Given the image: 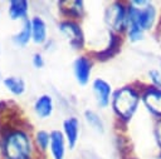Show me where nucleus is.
Masks as SVG:
<instances>
[{"label": "nucleus", "mask_w": 161, "mask_h": 159, "mask_svg": "<svg viewBox=\"0 0 161 159\" xmlns=\"http://www.w3.org/2000/svg\"><path fill=\"white\" fill-rule=\"evenodd\" d=\"M141 104V88L133 85H125L113 91L111 106L116 118L127 124L132 120Z\"/></svg>", "instance_id": "nucleus-1"}, {"label": "nucleus", "mask_w": 161, "mask_h": 159, "mask_svg": "<svg viewBox=\"0 0 161 159\" xmlns=\"http://www.w3.org/2000/svg\"><path fill=\"white\" fill-rule=\"evenodd\" d=\"M1 151L5 159H30L33 148L29 135L23 130L8 131L1 141Z\"/></svg>", "instance_id": "nucleus-2"}, {"label": "nucleus", "mask_w": 161, "mask_h": 159, "mask_svg": "<svg viewBox=\"0 0 161 159\" xmlns=\"http://www.w3.org/2000/svg\"><path fill=\"white\" fill-rule=\"evenodd\" d=\"M104 23L108 30L123 34L127 30V4L113 1L106 8Z\"/></svg>", "instance_id": "nucleus-3"}, {"label": "nucleus", "mask_w": 161, "mask_h": 159, "mask_svg": "<svg viewBox=\"0 0 161 159\" xmlns=\"http://www.w3.org/2000/svg\"><path fill=\"white\" fill-rule=\"evenodd\" d=\"M141 104L146 111L155 119H161V89L148 84L141 88Z\"/></svg>", "instance_id": "nucleus-4"}, {"label": "nucleus", "mask_w": 161, "mask_h": 159, "mask_svg": "<svg viewBox=\"0 0 161 159\" xmlns=\"http://www.w3.org/2000/svg\"><path fill=\"white\" fill-rule=\"evenodd\" d=\"M58 30L67 39L69 46L74 50H80L84 46V34L80 25L75 20H63L58 24Z\"/></svg>", "instance_id": "nucleus-5"}, {"label": "nucleus", "mask_w": 161, "mask_h": 159, "mask_svg": "<svg viewBox=\"0 0 161 159\" xmlns=\"http://www.w3.org/2000/svg\"><path fill=\"white\" fill-rule=\"evenodd\" d=\"M92 91L96 103L101 109H104L111 104L113 90H112V85L107 80L102 78H96L92 81Z\"/></svg>", "instance_id": "nucleus-6"}, {"label": "nucleus", "mask_w": 161, "mask_h": 159, "mask_svg": "<svg viewBox=\"0 0 161 159\" xmlns=\"http://www.w3.org/2000/svg\"><path fill=\"white\" fill-rule=\"evenodd\" d=\"M92 59L86 55H79L73 61V73L77 83L82 86L87 85L89 83L91 75H92Z\"/></svg>", "instance_id": "nucleus-7"}, {"label": "nucleus", "mask_w": 161, "mask_h": 159, "mask_svg": "<svg viewBox=\"0 0 161 159\" xmlns=\"http://www.w3.org/2000/svg\"><path fill=\"white\" fill-rule=\"evenodd\" d=\"M140 9L141 10H140V18H138V26L145 33H150L155 29L158 21V9L150 0L145 6Z\"/></svg>", "instance_id": "nucleus-8"}, {"label": "nucleus", "mask_w": 161, "mask_h": 159, "mask_svg": "<svg viewBox=\"0 0 161 159\" xmlns=\"http://www.w3.org/2000/svg\"><path fill=\"white\" fill-rule=\"evenodd\" d=\"M121 45H122L121 34H117L114 31L108 30V44H107V46L104 49H102L101 51H97L94 54L96 59H98L101 61H104V60H108V59L113 58L119 51Z\"/></svg>", "instance_id": "nucleus-9"}, {"label": "nucleus", "mask_w": 161, "mask_h": 159, "mask_svg": "<svg viewBox=\"0 0 161 159\" xmlns=\"http://www.w3.org/2000/svg\"><path fill=\"white\" fill-rule=\"evenodd\" d=\"M80 133V124L77 116H69L63 121V134L69 149H74Z\"/></svg>", "instance_id": "nucleus-10"}, {"label": "nucleus", "mask_w": 161, "mask_h": 159, "mask_svg": "<svg viewBox=\"0 0 161 159\" xmlns=\"http://www.w3.org/2000/svg\"><path fill=\"white\" fill-rule=\"evenodd\" d=\"M65 145L67 140L62 130H52L50 131V153L53 159H64L65 155Z\"/></svg>", "instance_id": "nucleus-11"}, {"label": "nucleus", "mask_w": 161, "mask_h": 159, "mask_svg": "<svg viewBox=\"0 0 161 159\" xmlns=\"http://www.w3.org/2000/svg\"><path fill=\"white\" fill-rule=\"evenodd\" d=\"M58 6H60V11L63 13V15L69 18V20L80 19L84 15V3L82 0L59 1Z\"/></svg>", "instance_id": "nucleus-12"}, {"label": "nucleus", "mask_w": 161, "mask_h": 159, "mask_svg": "<svg viewBox=\"0 0 161 159\" xmlns=\"http://www.w3.org/2000/svg\"><path fill=\"white\" fill-rule=\"evenodd\" d=\"M53 110H54V103L50 95L43 94L36 98L34 103V111L38 118L47 119L53 114Z\"/></svg>", "instance_id": "nucleus-13"}, {"label": "nucleus", "mask_w": 161, "mask_h": 159, "mask_svg": "<svg viewBox=\"0 0 161 159\" xmlns=\"http://www.w3.org/2000/svg\"><path fill=\"white\" fill-rule=\"evenodd\" d=\"M30 23H31V40L39 45L45 44L48 41L45 21L39 16H34V18H31Z\"/></svg>", "instance_id": "nucleus-14"}, {"label": "nucleus", "mask_w": 161, "mask_h": 159, "mask_svg": "<svg viewBox=\"0 0 161 159\" xmlns=\"http://www.w3.org/2000/svg\"><path fill=\"white\" fill-rule=\"evenodd\" d=\"M28 9H29V3L26 0H11L9 3V10H8L9 18L11 20H19V19L26 20Z\"/></svg>", "instance_id": "nucleus-15"}, {"label": "nucleus", "mask_w": 161, "mask_h": 159, "mask_svg": "<svg viewBox=\"0 0 161 159\" xmlns=\"http://www.w3.org/2000/svg\"><path fill=\"white\" fill-rule=\"evenodd\" d=\"M84 120H86V123L94 130V131H97V133H99V134H103L104 133V129H106V126H104V121H103V119L101 118V115L97 113V111H94V110H91V109H87V110H84Z\"/></svg>", "instance_id": "nucleus-16"}, {"label": "nucleus", "mask_w": 161, "mask_h": 159, "mask_svg": "<svg viewBox=\"0 0 161 159\" xmlns=\"http://www.w3.org/2000/svg\"><path fill=\"white\" fill-rule=\"evenodd\" d=\"M4 86L14 95H21L25 91V81L20 76H6L3 80Z\"/></svg>", "instance_id": "nucleus-17"}, {"label": "nucleus", "mask_w": 161, "mask_h": 159, "mask_svg": "<svg viewBox=\"0 0 161 159\" xmlns=\"http://www.w3.org/2000/svg\"><path fill=\"white\" fill-rule=\"evenodd\" d=\"M30 40H31V23L29 19H26L24 20L20 31L13 36V41L16 46H25Z\"/></svg>", "instance_id": "nucleus-18"}, {"label": "nucleus", "mask_w": 161, "mask_h": 159, "mask_svg": "<svg viewBox=\"0 0 161 159\" xmlns=\"http://www.w3.org/2000/svg\"><path fill=\"white\" fill-rule=\"evenodd\" d=\"M125 34H126L127 40L131 44H137V43L143 41L145 40V35H146V33L138 26H128Z\"/></svg>", "instance_id": "nucleus-19"}, {"label": "nucleus", "mask_w": 161, "mask_h": 159, "mask_svg": "<svg viewBox=\"0 0 161 159\" xmlns=\"http://www.w3.org/2000/svg\"><path fill=\"white\" fill-rule=\"evenodd\" d=\"M35 144L42 151H45L48 149V146L50 145V133H48L45 130L36 131V134H35Z\"/></svg>", "instance_id": "nucleus-20"}, {"label": "nucleus", "mask_w": 161, "mask_h": 159, "mask_svg": "<svg viewBox=\"0 0 161 159\" xmlns=\"http://www.w3.org/2000/svg\"><path fill=\"white\" fill-rule=\"evenodd\" d=\"M148 85L161 89V70L158 68H150L147 70Z\"/></svg>", "instance_id": "nucleus-21"}, {"label": "nucleus", "mask_w": 161, "mask_h": 159, "mask_svg": "<svg viewBox=\"0 0 161 159\" xmlns=\"http://www.w3.org/2000/svg\"><path fill=\"white\" fill-rule=\"evenodd\" d=\"M153 139H155V143L157 145V148L160 149L161 151V119L160 120H155V124H153Z\"/></svg>", "instance_id": "nucleus-22"}, {"label": "nucleus", "mask_w": 161, "mask_h": 159, "mask_svg": "<svg viewBox=\"0 0 161 159\" xmlns=\"http://www.w3.org/2000/svg\"><path fill=\"white\" fill-rule=\"evenodd\" d=\"M31 63H33L34 68H36V69H42V68L45 65L44 58H43V55L39 54V53H35V54L33 55V58H31Z\"/></svg>", "instance_id": "nucleus-23"}, {"label": "nucleus", "mask_w": 161, "mask_h": 159, "mask_svg": "<svg viewBox=\"0 0 161 159\" xmlns=\"http://www.w3.org/2000/svg\"><path fill=\"white\" fill-rule=\"evenodd\" d=\"M127 159H140V158H136V156H128Z\"/></svg>", "instance_id": "nucleus-24"}, {"label": "nucleus", "mask_w": 161, "mask_h": 159, "mask_svg": "<svg viewBox=\"0 0 161 159\" xmlns=\"http://www.w3.org/2000/svg\"><path fill=\"white\" fill-rule=\"evenodd\" d=\"M158 69H160V70H161V63H160V68H158Z\"/></svg>", "instance_id": "nucleus-25"}]
</instances>
